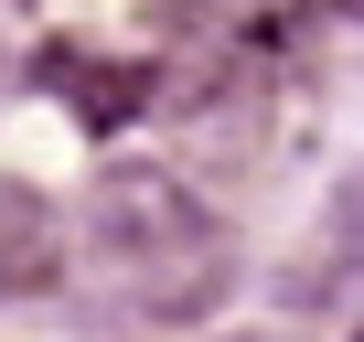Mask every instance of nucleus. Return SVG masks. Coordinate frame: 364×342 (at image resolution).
Segmentation results:
<instances>
[{"label":"nucleus","instance_id":"nucleus-1","mask_svg":"<svg viewBox=\"0 0 364 342\" xmlns=\"http://www.w3.org/2000/svg\"><path fill=\"white\" fill-rule=\"evenodd\" d=\"M86 236H97V267L150 321H193L225 289V236H215V214L182 193L171 171H139V160L107 171L97 204H86Z\"/></svg>","mask_w":364,"mask_h":342},{"label":"nucleus","instance_id":"nucleus-2","mask_svg":"<svg viewBox=\"0 0 364 342\" xmlns=\"http://www.w3.org/2000/svg\"><path fill=\"white\" fill-rule=\"evenodd\" d=\"M343 289H364V160L332 182V204L300 246V299H343Z\"/></svg>","mask_w":364,"mask_h":342},{"label":"nucleus","instance_id":"nucleus-3","mask_svg":"<svg viewBox=\"0 0 364 342\" xmlns=\"http://www.w3.org/2000/svg\"><path fill=\"white\" fill-rule=\"evenodd\" d=\"M43 75L65 86V107H75L86 128H118V118L139 107V86H150L139 65H86V54H43Z\"/></svg>","mask_w":364,"mask_h":342},{"label":"nucleus","instance_id":"nucleus-4","mask_svg":"<svg viewBox=\"0 0 364 342\" xmlns=\"http://www.w3.org/2000/svg\"><path fill=\"white\" fill-rule=\"evenodd\" d=\"M43 278H54V214L22 182H0V289H43Z\"/></svg>","mask_w":364,"mask_h":342},{"label":"nucleus","instance_id":"nucleus-5","mask_svg":"<svg viewBox=\"0 0 364 342\" xmlns=\"http://www.w3.org/2000/svg\"><path fill=\"white\" fill-rule=\"evenodd\" d=\"M353 342H364V331H353Z\"/></svg>","mask_w":364,"mask_h":342}]
</instances>
